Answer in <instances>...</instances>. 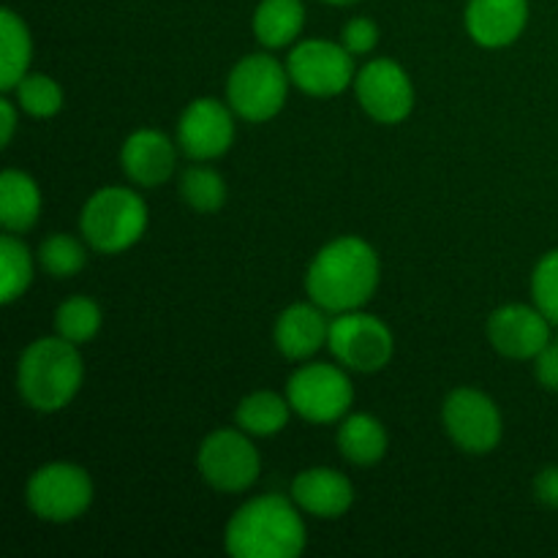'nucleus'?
I'll use <instances>...</instances> for the list:
<instances>
[{
  "instance_id": "f257e3e1",
  "label": "nucleus",
  "mask_w": 558,
  "mask_h": 558,
  "mask_svg": "<svg viewBox=\"0 0 558 558\" xmlns=\"http://www.w3.org/2000/svg\"><path fill=\"white\" fill-rule=\"evenodd\" d=\"M379 256L365 240L338 238L327 243L305 272V292L311 303L327 314L360 311L379 287Z\"/></svg>"
},
{
  "instance_id": "f03ea898",
  "label": "nucleus",
  "mask_w": 558,
  "mask_h": 558,
  "mask_svg": "<svg viewBox=\"0 0 558 558\" xmlns=\"http://www.w3.org/2000/svg\"><path fill=\"white\" fill-rule=\"evenodd\" d=\"M300 507L283 496H259L240 507L227 526V550L234 558H298L308 534Z\"/></svg>"
},
{
  "instance_id": "7ed1b4c3",
  "label": "nucleus",
  "mask_w": 558,
  "mask_h": 558,
  "mask_svg": "<svg viewBox=\"0 0 558 558\" xmlns=\"http://www.w3.org/2000/svg\"><path fill=\"white\" fill-rule=\"evenodd\" d=\"M85 379L76 343L65 338H38L22 352L16 365V390L22 401L41 414H54L69 407Z\"/></svg>"
},
{
  "instance_id": "20e7f679",
  "label": "nucleus",
  "mask_w": 558,
  "mask_h": 558,
  "mask_svg": "<svg viewBox=\"0 0 558 558\" xmlns=\"http://www.w3.org/2000/svg\"><path fill=\"white\" fill-rule=\"evenodd\" d=\"M82 238L98 254L131 248L147 229V207L136 191L109 185L85 202L80 216Z\"/></svg>"
},
{
  "instance_id": "39448f33",
  "label": "nucleus",
  "mask_w": 558,
  "mask_h": 558,
  "mask_svg": "<svg viewBox=\"0 0 558 558\" xmlns=\"http://www.w3.org/2000/svg\"><path fill=\"white\" fill-rule=\"evenodd\" d=\"M289 82V71L272 54H248L234 65L227 80L229 107L248 123H265L287 104Z\"/></svg>"
},
{
  "instance_id": "423d86ee",
  "label": "nucleus",
  "mask_w": 558,
  "mask_h": 558,
  "mask_svg": "<svg viewBox=\"0 0 558 558\" xmlns=\"http://www.w3.org/2000/svg\"><path fill=\"white\" fill-rule=\"evenodd\" d=\"M27 507L47 523H71L93 505V480L76 463H47L27 480Z\"/></svg>"
},
{
  "instance_id": "0eeeda50",
  "label": "nucleus",
  "mask_w": 558,
  "mask_h": 558,
  "mask_svg": "<svg viewBox=\"0 0 558 558\" xmlns=\"http://www.w3.org/2000/svg\"><path fill=\"white\" fill-rule=\"evenodd\" d=\"M292 412L316 425L338 423L349 414L354 387L341 368L327 363H311L294 371L287 385Z\"/></svg>"
},
{
  "instance_id": "6e6552de",
  "label": "nucleus",
  "mask_w": 558,
  "mask_h": 558,
  "mask_svg": "<svg viewBox=\"0 0 558 558\" xmlns=\"http://www.w3.org/2000/svg\"><path fill=\"white\" fill-rule=\"evenodd\" d=\"M332 357L357 374H376L385 368L396 352L392 330L381 319L360 311H347L330 322L327 338Z\"/></svg>"
},
{
  "instance_id": "1a4fd4ad",
  "label": "nucleus",
  "mask_w": 558,
  "mask_h": 558,
  "mask_svg": "<svg viewBox=\"0 0 558 558\" xmlns=\"http://www.w3.org/2000/svg\"><path fill=\"white\" fill-rule=\"evenodd\" d=\"M196 466L210 488L243 494L259 480V452L243 428H218L202 441Z\"/></svg>"
},
{
  "instance_id": "9d476101",
  "label": "nucleus",
  "mask_w": 558,
  "mask_h": 558,
  "mask_svg": "<svg viewBox=\"0 0 558 558\" xmlns=\"http://www.w3.org/2000/svg\"><path fill=\"white\" fill-rule=\"evenodd\" d=\"M287 71L292 85L319 98L338 96L354 82L352 52L343 44L322 41V38L300 41L289 52Z\"/></svg>"
},
{
  "instance_id": "9b49d317",
  "label": "nucleus",
  "mask_w": 558,
  "mask_h": 558,
  "mask_svg": "<svg viewBox=\"0 0 558 558\" xmlns=\"http://www.w3.org/2000/svg\"><path fill=\"white\" fill-rule=\"evenodd\" d=\"M441 420H445L447 436L472 456H485V452L496 450V445L501 441V430H505L496 403L474 387L452 390L441 407Z\"/></svg>"
},
{
  "instance_id": "f8f14e48",
  "label": "nucleus",
  "mask_w": 558,
  "mask_h": 558,
  "mask_svg": "<svg viewBox=\"0 0 558 558\" xmlns=\"http://www.w3.org/2000/svg\"><path fill=\"white\" fill-rule=\"evenodd\" d=\"M357 101L376 123H401L414 109V87L396 60H371L354 76Z\"/></svg>"
},
{
  "instance_id": "ddd939ff",
  "label": "nucleus",
  "mask_w": 558,
  "mask_h": 558,
  "mask_svg": "<svg viewBox=\"0 0 558 558\" xmlns=\"http://www.w3.org/2000/svg\"><path fill=\"white\" fill-rule=\"evenodd\" d=\"M178 142L194 161H210L223 156L234 142L232 107H223L216 98H196L185 107L178 123Z\"/></svg>"
},
{
  "instance_id": "4468645a",
  "label": "nucleus",
  "mask_w": 558,
  "mask_h": 558,
  "mask_svg": "<svg viewBox=\"0 0 558 558\" xmlns=\"http://www.w3.org/2000/svg\"><path fill=\"white\" fill-rule=\"evenodd\" d=\"M490 347L510 360H534L550 343V322L537 305H501L488 319Z\"/></svg>"
},
{
  "instance_id": "2eb2a0df",
  "label": "nucleus",
  "mask_w": 558,
  "mask_h": 558,
  "mask_svg": "<svg viewBox=\"0 0 558 558\" xmlns=\"http://www.w3.org/2000/svg\"><path fill=\"white\" fill-rule=\"evenodd\" d=\"M529 22V0H469L466 31L480 47H510Z\"/></svg>"
},
{
  "instance_id": "dca6fc26",
  "label": "nucleus",
  "mask_w": 558,
  "mask_h": 558,
  "mask_svg": "<svg viewBox=\"0 0 558 558\" xmlns=\"http://www.w3.org/2000/svg\"><path fill=\"white\" fill-rule=\"evenodd\" d=\"M292 499L308 515L332 521L354 505V485L349 483L347 474L336 472V469H305L294 477Z\"/></svg>"
},
{
  "instance_id": "f3484780",
  "label": "nucleus",
  "mask_w": 558,
  "mask_h": 558,
  "mask_svg": "<svg viewBox=\"0 0 558 558\" xmlns=\"http://www.w3.org/2000/svg\"><path fill=\"white\" fill-rule=\"evenodd\" d=\"M120 163L136 185L153 189V185H161L172 178L178 153H174L172 140L167 134L142 129L125 140L123 150H120Z\"/></svg>"
},
{
  "instance_id": "a211bd4d",
  "label": "nucleus",
  "mask_w": 558,
  "mask_h": 558,
  "mask_svg": "<svg viewBox=\"0 0 558 558\" xmlns=\"http://www.w3.org/2000/svg\"><path fill=\"white\" fill-rule=\"evenodd\" d=\"M327 311L316 303H298L289 305L276 322V349L289 360H308L327 347L330 338V322Z\"/></svg>"
},
{
  "instance_id": "6ab92c4d",
  "label": "nucleus",
  "mask_w": 558,
  "mask_h": 558,
  "mask_svg": "<svg viewBox=\"0 0 558 558\" xmlns=\"http://www.w3.org/2000/svg\"><path fill=\"white\" fill-rule=\"evenodd\" d=\"M41 216V191L25 172L5 169L0 174V223L5 232H27Z\"/></svg>"
},
{
  "instance_id": "aec40b11",
  "label": "nucleus",
  "mask_w": 558,
  "mask_h": 558,
  "mask_svg": "<svg viewBox=\"0 0 558 558\" xmlns=\"http://www.w3.org/2000/svg\"><path fill=\"white\" fill-rule=\"evenodd\" d=\"M303 0H262L254 11V36L262 47H289L303 33Z\"/></svg>"
},
{
  "instance_id": "412c9836",
  "label": "nucleus",
  "mask_w": 558,
  "mask_h": 558,
  "mask_svg": "<svg viewBox=\"0 0 558 558\" xmlns=\"http://www.w3.org/2000/svg\"><path fill=\"white\" fill-rule=\"evenodd\" d=\"M338 450L354 466H374L387 452V430L371 414H349L338 428Z\"/></svg>"
},
{
  "instance_id": "4be33fe9",
  "label": "nucleus",
  "mask_w": 558,
  "mask_h": 558,
  "mask_svg": "<svg viewBox=\"0 0 558 558\" xmlns=\"http://www.w3.org/2000/svg\"><path fill=\"white\" fill-rule=\"evenodd\" d=\"M33 58L31 31L11 9L0 11V87L14 90Z\"/></svg>"
},
{
  "instance_id": "5701e85b",
  "label": "nucleus",
  "mask_w": 558,
  "mask_h": 558,
  "mask_svg": "<svg viewBox=\"0 0 558 558\" xmlns=\"http://www.w3.org/2000/svg\"><path fill=\"white\" fill-rule=\"evenodd\" d=\"M289 412H292L289 398L270 390H259L240 401L234 420L248 436H276L287 428Z\"/></svg>"
},
{
  "instance_id": "b1692460",
  "label": "nucleus",
  "mask_w": 558,
  "mask_h": 558,
  "mask_svg": "<svg viewBox=\"0 0 558 558\" xmlns=\"http://www.w3.org/2000/svg\"><path fill=\"white\" fill-rule=\"evenodd\" d=\"M33 281V256L14 232L0 238V300L11 305L27 292Z\"/></svg>"
},
{
  "instance_id": "393cba45",
  "label": "nucleus",
  "mask_w": 558,
  "mask_h": 558,
  "mask_svg": "<svg viewBox=\"0 0 558 558\" xmlns=\"http://www.w3.org/2000/svg\"><path fill=\"white\" fill-rule=\"evenodd\" d=\"M54 330L60 338L82 347V343L93 341L101 330V308H98L96 300L74 294L65 303H60L58 314H54Z\"/></svg>"
},
{
  "instance_id": "a878e982",
  "label": "nucleus",
  "mask_w": 558,
  "mask_h": 558,
  "mask_svg": "<svg viewBox=\"0 0 558 558\" xmlns=\"http://www.w3.org/2000/svg\"><path fill=\"white\" fill-rule=\"evenodd\" d=\"M180 194L196 213H218L227 202V183L216 169L189 167L180 178Z\"/></svg>"
},
{
  "instance_id": "bb28decb",
  "label": "nucleus",
  "mask_w": 558,
  "mask_h": 558,
  "mask_svg": "<svg viewBox=\"0 0 558 558\" xmlns=\"http://www.w3.org/2000/svg\"><path fill=\"white\" fill-rule=\"evenodd\" d=\"M16 90V104L31 118H54L63 109V90L47 74H25Z\"/></svg>"
},
{
  "instance_id": "cd10ccee",
  "label": "nucleus",
  "mask_w": 558,
  "mask_h": 558,
  "mask_svg": "<svg viewBox=\"0 0 558 558\" xmlns=\"http://www.w3.org/2000/svg\"><path fill=\"white\" fill-rule=\"evenodd\" d=\"M38 262L52 278H71L85 267L87 251L71 234H52L38 248Z\"/></svg>"
},
{
  "instance_id": "c85d7f7f",
  "label": "nucleus",
  "mask_w": 558,
  "mask_h": 558,
  "mask_svg": "<svg viewBox=\"0 0 558 558\" xmlns=\"http://www.w3.org/2000/svg\"><path fill=\"white\" fill-rule=\"evenodd\" d=\"M532 298L550 325H558V248L545 254L534 267Z\"/></svg>"
},
{
  "instance_id": "c756f323",
  "label": "nucleus",
  "mask_w": 558,
  "mask_h": 558,
  "mask_svg": "<svg viewBox=\"0 0 558 558\" xmlns=\"http://www.w3.org/2000/svg\"><path fill=\"white\" fill-rule=\"evenodd\" d=\"M341 44L352 54H368L379 44V27L368 16H354V20H349L343 25Z\"/></svg>"
},
{
  "instance_id": "7c9ffc66",
  "label": "nucleus",
  "mask_w": 558,
  "mask_h": 558,
  "mask_svg": "<svg viewBox=\"0 0 558 558\" xmlns=\"http://www.w3.org/2000/svg\"><path fill=\"white\" fill-rule=\"evenodd\" d=\"M534 371H537V379L545 390L558 392V338L534 357Z\"/></svg>"
},
{
  "instance_id": "2f4dec72",
  "label": "nucleus",
  "mask_w": 558,
  "mask_h": 558,
  "mask_svg": "<svg viewBox=\"0 0 558 558\" xmlns=\"http://www.w3.org/2000/svg\"><path fill=\"white\" fill-rule=\"evenodd\" d=\"M534 494H537V499L545 507L558 510V466H548L537 474V480H534Z\"/></svg>"
},
{
  "instance_id": "473e14b6",
  "label": "nucleus",
  "mask_w": 558,
  "mask_h": 558,
  "mask_svg": "<svg viewBox=\"0 0 558 558\" xmlns=\"http://www.w3.org/2000/svg\"><path fill=\"white\" fill-rule=\"evenodd\" d=\"M0 118H3V123H0V142H3V147H9L11 136H14V129H16V109L9 98L0 101Z\"/></svg>"
},
{
  "instance_id": "72a5a7b5",
  "label": "nucleus",
  "mask_w": 558,
  "mask_h": 558,
  "mask_svg": "<svg viewBox=\"0 0 558 558\" xmlns=\"http://www.w3.org/2000/svg\"><path fill=\"white\" fill-rule=\"evenodd\" d=\"M330 5H349V3H357V0H325Z\"/></svg>"
}]
</instances>
